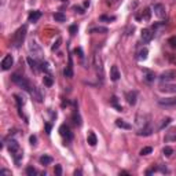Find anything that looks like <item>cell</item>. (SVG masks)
<instances>
[{
	"label": "cell",
	"instance_id": "6da1fadb",
	"mask_svg": "<svg viewBox=\"0 0 176 176\" xmlns=\"http://www.w3.org/2000/svg\"><path fill=\"white\" fill-rule=\"evenodd\" d=\"M8 152H10L11 154H13V157H14L15 164H20V160L22 158V152H21L20 145H18L17 140L11 139L10 142H8Z\"/></svg>",
	"mask_w": 176,
	"mask_h": 176
},
{
	"label": "cell",
	"instance_id": "7a4b0ae2",
	"mask_svg": "<svg viewBox=\"0 0 176 176\" xmlns=\"http://www.w3.org/2000/svg\"><path fill=\"white\" fill-rule=\"evenodd\" d=\"M11 80H13V81H14V83L17 84V85H20L21 88H24L25 91H28L29 94L32 92V91H33V88H34V87H32L29 81H28V80H26L25 77H22V76H18V74H13Z\"/></svg>",
	"mask_w": 176,
	"mask_h": 176
},
{
	"label": "cell",
	"instance_id": "3957f363",
	"mask_svg": "<svg viewBox=\"0 0 176 176\" xmlns=\"http://www.w3.org/2000/svg\"><path fill=\"white\" fill-rule=\"evenodd\" d=\"M25 36H26V26H21L20 29L17 30L14 33V39H13V43H14V47H20L21 44L24 43V40H25Z\"/></svg>",
	"mask_w": 176,
	"mask_h": 176
},
{
	"label": "cell",
	"instance_id": "277c9868",
	"mask_svg": "<svg viewBox=\"0 0 176 176\" xmlns=\"http://www.w3.org/2000/svg\"><path fill=\"white\" fill-rule=\"evenodd\" d=\"M176 78V72L175 70H165L164 73H161V76H160V81L162 83H171L172 80H175Z\"/></svg>",
	"mask_w": 176,
	"mask_h": 176
},
{
	"label": "cell",
	"instance_id": "5b68a950",
	"mask_svg": "<svg viewBox=\"0 0 176 176\" xmlns=\"http://www.w3.org/2000/svg\"><path fill=\"white\" fill-rule=\"evenodd\" d=\"M94 62H95V69H96V73H98L101 81H103V66H102V59H101V55H95L94 57Z\"/></svg>",
	"mask_w": 176,
	"mask_h": 176
},
{
	"label": "cell",
	"instance_id": "8992f818",
	"mask_svg": "<svg viewBox=\"0 0 176 176\" xmlns=\"http://www.w3.org/2000/svg\"><path fill=\"white\" fill-rule=\"evenodd\" d=\"M153 10H154V14L160 18V20H164L166 17V11H165V7L162 4H154L153 6Z\"/></svg>",
	"mask_w": 176,
	"mask_h": 176
},
{
	"label": "cell",
	"instance_id": "52a82bcc",
	"mask_svg": "<svg viewBox=\"0 0 176 176\" xmlns=\"http://www.w3.org/2000/svg\"><path fill=\"white\" fill-rule=\"evenodd\" d=\"M59 133H61V136L66 138L68 140H72V139H73V133L70 132V128H69L66 124H64V125L59 127Z\"/></svg>",
	"mask_w": 176,
	"mask_h": 176
},
{
	"label": "cell",
	"instance_id": "ba28073f",
	"mask_svg": "<svg viewBox=\"0 0 176 176\" xmlns=\"http://www.w3.org/2000/svg\"><path fill=\"white\" fill-rule=\"evenodd\" d=\"M29 50H30V52H33V55L36 57V58H41L43 57V52H41V48H40L39 45H37V43L36 41H30L29 44Z\"/></svg>",
	"mask_w": 176,
	"mask_h": 176
},
{
	"label": "cell",
	"instance_id": "9c48e42d",
	"mask_svg": "<svg viewBox=\"0 0 176 176\" xmlns=\"http://www.w3.org/2000/svg\"><path fill=\"white\" fill-rule=\"evenodd\" d=\"M158 105H160V106H165V108H172V106H176V98H162V99H158Z\"/></svg>",
	"mask_w": 176,
	"mask_h": 176
},
{
	"label": "cell",
	"instance_id": "30bf717a",
	"mask_svg": "<svg viewBox=\"0 0 176 176\" xmlns=\"http://www.w3.org/2000/svg\"><path fill=\"white\" fill-rule=\"evenodd\" d=\"M13 64H14L13 57L11 55H6L4 58H3V61H1V70H8L13 66Z\"/></svg>",
	"mask_w": 176,
	"mask_h": 176
},
{
	"label": "cell",
	"instance_id": "8fae6325",
	"mask_svg": "<svg viewBox=\"0 0 176 176\" xmlns=\"http://www.w3.org/2000/svg\"><path fill=\"white\" fill-rule=\"evenodd\" d=\"M160 91H162V92H173L176 94V84H169L166 83L161 84V87H160Z\"/></svg>",
	"mask_w": 176,
	"mask_h": 176
},
{
	"label": "cell",
	"instance_id": "7c38bea8",
	"mask_svg": "<svg viewBox=\"0 0 176 176\" xmlns=\"http://www.w3.org/2000/svg\"><path fill=\"white\" fill-rule=\"evenodd\" d=\"M140 37H142L143 43H149V41H150V40L153 39V33H152V30H149V29H143L142 32H140Z\"/></svg>",
	"mask_w": 176,
	"mask_h": 176
},
{
	"label": "cell",
	"instance_id": "4fadbf2b",
	"mask_svg": "<svg viewBox=\"0 0 176 176\" xmlns=\"http://www.w3.org/2000/svg\"><path fill=\"white\" fill-rule=\"evenodd\" d=\"M136 96H138V94L135 92V91H129V92H127V95H125L127 102L129 103L131 106H133V105L136 103Z\"/></svg>",
	"mask_w": 176,
	"mask_h": 176
},
{
	"label": "cell",
	"instance_id": "5bb4252c",
	"mask_svg": "<svg viewBox=\"0 0 176 176\" xmlns=\"http://www.w3.org/2000/svg\"><path fill=\"white\" fill-rule=\"evenodd\" d=\"M64 74H65V77H68V78L73 77V64H72V58H69V65L64 70Z\"/></svg>",
	"mask_w": 176,
	"mask_h": 176
},
{
	"label": "cell",
	"instance_id": "9a60e30c",
	"mask_svg": "<svg viewBox=\"0 0 176 176\" xmlns=\"http://www.w3.org/2000/svg\"><path fill=\"white\" fill-rule=\"evenodd\" d=\"M87 142H88V145H89V146H95V145L98 143V138H96V135H95V132H92V131L88 132Z\"/></svg>",
	"mask_w": 176,
	"mask_h": 176
},
{
	"label": "cell",
	"instance_id": "2e32d148",
	"mask_svg": "<svg viewBox=\"0 0 176 176\" xmlns=\"http://www.w3.org/2000/svg\"><path fill=\"white\" fill-rule=\"evenodd\" d=\"M110 78H112L113 81H117L118 78H120V72H118V68L116 65L110 68Z\"/></svg>",
	"mask_w": 176,
	"mask_h": 176
},
{
	"label": "cell",
	"instance_id": "e0dca14e",
	"mask_svg": "<svg viewBox=\"0 0 176 176\" xmlns=\"http://www.w3.org/2000/svg\"><path fill=\"white\" fill-rule=\"evenodd\" d=\"M40 18H41V11H30L29 17H28L29 22H36V21H39Z\"/></svg>",
	"mask_w": 176,
	"mask_h": 176
},
{
	"label": "cell",
	"instance_id": "ac0fdd59",
	"mask_svg": "<svg viewBox=\"0 0 176 176\" xmlns=\"http://www.w3.org/2000/svg\"><path fill=\"white\" fill-rule=\"evenodd\" d=\"M72 121H73V124L76 127H81V124H83L81 117H80V114H78L77 112H74L73 114H72Z\"/></svg>",
	"mask_w": 176,
	"mask_h": 176
},
{
	"label": "cell",
	"instance_id": "d6986e66",
	"mask_svg": "<svg viewBox=\"0 0 176 176\" xmlns=\"http://www.w3.org/2000/svg\"><path fill=\"white\" fill-rule=\"evenodd\" d=\"M116 125H117L118 128H122V129H131V124H128V122H125L124 120H121V118H118V120H116Z\"/></svg>",
	"mask_w": 176,
	"mask_h": 176
},
{
	"label": "cell",
	"instance_id": "ffe728a7",
	"mask_svg": "<svg viewBox=\"0 0 176 176\" xmlns=\"http://www.w3.org/2000/svg\"><path fill=\"white\" fill-rule=\"evenodd\" d=\"M54 20L57 21V22H65V21H66V15H65L64 13H55Z\"/></svg>",
	"mask_w": 176,
	"mask_h": 176
},
{
	"label": "cell",
	"instance_id": "44dd1931",
	"mask_svg": "<svg viewBox=\"0 0 176 176\" xmlns=\"http://www.w3.org/2000/svg\"><path fill=\"white\" fill-rule=\"evenodd\" d=\"M138 135H140V136H149V135H152V128L146 127V128H143V129H139Z\"/></svg>",
	"mask_w": 176,
	"mask_h": 176
},
{
	"label": "cell",
	"instance_id": "7402d4cb",
	"mask_svg": "<svg viewBox=\"0 0 176 176\" xmlns=\"http://www.w3.org/2000/svg\"><path fill=\"white\" fill-rule=\"evenodd\" d=\"M28 64H29V66L32 68V70H33V72H37V70H39V68H37V62H36V61H34L32 57H29V58H28Z\"/></svg>",
	"mask_w": 176,
	"mask_h": 176
},
{
	"label": "cell",
	"instance_id": "603a6c76",
	"mask_svg": "<svg viewBox=\"0 0 176 176\" xmlns=\"http://www.w3.org/2000/svg\"><path fill=\"white\" fill-rule=\"evenodd\" d=\"M40 162H41L43 165H48V164H51V162H52V157L41 156V157H40Z\"/></svg>",
	"mask_w": 176,
	"mask_h": 176
},
{
	"label": "cell",
	"instance_id": "cb8c5ba5",
	"mask_svg": "<svg viewBox=\"0 0 176 176\" xmlns=\"http://www.w3.org/2000/svg\"><path fill=\"white\" fill-rule=\"evenodd\" d=\"M89 33H108V29L102 28V26H96V28H92L89 30Z\"/></svg>",
	"mask_w": 176,
	"mask_h": 176
},
{
	"label": "cell",
	"instance_id": "d4e9b609",
	"mask_svg": "<svg viewBox=\"0 0 176 176\" xmlns=\"http://www.w3.org/2000/svg\"><path fill=\"white\" fill-rule=\"evenodd\" d=\"M147 54H149L147 48L140 50V51H139V55H138V59H139V61H145V59L147 58Z\"/></svg>",
	"mask_w": 176,
	"mask_h": 176
},
{
	"label": "cell",
	"instance_id": "484cf974",
	"mask_svg": "<svg viewBox=\"0 0 176 176\" xmlns=\"http://www.w3.org/2000/svg\"><path fill=\"white\" fill-rule=\"evenodd\" d=\"M43 83L45 87H51V85H52V77H51V76H44Z\"/></svg>",
	"mask_w": 176,
	"mask_h": 176
},
{
	"label": "cell",
	"instance_id": "4316f807",
	"mask_svg": "<svg viewBox=\"0 0 176 176\" xmlns=\"http://www.w3.org/2000/svg\"><path fill=\"white\" fill-rule=\"evenodd\" d=\"M145 73H146V80L147 81H153V80H154V78H156V74L153 73V72H149V70H146V69H145Z\"/></svg>",
	"mask_w": 176,
	"mask_h": 176
},
{
	"label": "cell",
	"instance_id": "83f0119b",
	"mask_svg": "<svg viewBox=\"0 0 176 176\" xmlns=\"http://www.w3.org/2000/svg\"><path fill=\"white\" fill-rule=\"evenodd\" d=\"M162 153H164V156H165V157H171L172 153H173V150H172V147L165 146V147H164V150H162Z\"/></svg>",
	"mask_w": 176,
	"mask_h": 176
},
{
	"label": "cell",
	"instance_id": "f1b7e54d",
	"mask_svg": "<svg viewBox=\"0 0 176 176\" xmlns=\"http://www.w3.org/2000/svg\"><path fill=\"white\" fill-rule=\"evenodd\" d=\"M110 102H112V105H113V106H114L116 109H117L118 112H121V110H122L121 106H118V103H117V98H116V96H112V99H110Z\"/></svg>",
	"mask_w": 176,
	"mask_h": 176
},
{
	"label": "cell",
	"instance_id": "f546056e",
	"mask_svg": "<svg viewBox=\"0 0 176 176\" xmlns=\"http://www.w3.org/2000/svg\"><path fill=\"white\" fill-rule=\"evenodd\" d=\"M152 152H153L152 147H143L142 150L139 152V154H140V156H147V154H150Z\"/></svg>",
	"mask_w": 176,
	"mask_h": 176
},
{
	"label": "cell",
	"instance_id": "4dcf8cb0",
	"mask_svg": "<svg viewBox=\"0 0 176 176\" xmlns=\"http://www.w3.org/2000/svg\"><path fill=\"white\" fill-rule=\"evenodd\" d=\"M150 15H152L150 8H145V11H143V20H145V21H150Z\"/></svg>",
	"mask_w": 176,
	"mask_h": 176
},
{
	"label": "cell",
	"instance_id": "1f68e13d",
	"mask_svg": "<svg viewBox=\"0 0 176 176\" xmlns=\"http://www.w3.org/2000/svg\"><path fill=\"white\" fill-rule=\"evenodd\" d=\"M171 121H172V120H171V118H169V117H166L165 120H162V124H161V125H160V129H164V128H165V127H168V125L171 124Z\"/></svg>",
	"mask_w": 176,
	"mask_h": 176
},
{
	"label": "cell",
	"instance_id": "d6a6232c",
	"mask_svg": "<svg viewBox=\"0 0 176 176\" xmlns=\"http://www.w3.org/2000/svg\"><path fill=\"white\" fill-rule=\"evenodd\" d=\"M36 173H37V172H36V169H34L33 166H28V168H26V175L28 176H34Z\"/></svg>",
	"mask_w": 176,
	"mask_h": 176
},
{
	"label": "cell",
	"instance_id": "836d02e7",
	"mask_svg": "<svg viewBox=\"0 0 176 176\" xmlns=\"http://www.w3.org/2000/svg\"><path fill=\"white\" fill-rule=\"evenodd\" d=\"M101 21H108V22H110V21H116V17H110V15H102L101 18H99Z\"/></svg>",
	"mask_w": 176,
	"mask_h": 176
},
{
	"label": "cell",
	"instance_id": "e575fe53",
	"mask_svg": "<svg viewBox=\"0 0 176 176\" xmlns=\"http://www.w3.org/2000/svg\"><path fill=\"white\" fill-rule=\"evenodd\" d=\"M168 43H169V45H171L172 48H176V36L171 37V39L168 40Z\"/></svg>",
	"mask_w": 176,
	"mask_h": 176
},
{
	"label": "cell",
	"instance_id": "d590c367",
	"mask_svg": "<svg viewBox=\"0 0 176 176\" xmlns=\"http://www.w3.org/2000/svg\"><path fill=\"white\" fill-rule=\"evenodd\" d=\"M69 32H70L72 36H74V34L77 33V25H72V26L69 28Z\"/></svg>",
	"mask_w": 176,
	"mask_h": 176
},
{
	"label": "cell",
	"instance_id": "8d00e7d4",
	"mask_svg": "<svg viewBox=\"0 0 176 176\" xmlns=\"http://www.w3.org/2000/svg\"><path fill=\"white\" fill-rule=\"evenodd\" d=\"M55 175H57V176H61V175H62V166H61V165H55Z\"/></svg>",
	"mask_w": 176,
	"mask_h": 176
},
{
	"label": "cell",
	"instance_id": "74e56055",
	"mask_svg": "<svg viewBox=\"0 0 176 176\" xmlns=\"http://www.w3.org/2000/svg\"><path fill=\"white\" fill-rule=\"evenodd\" d=\"M61 41H62V40H61V39H58V40H57V41H55V43H54V45L51 47V50H52V51H55V50H58V48H59V44H61Z\"/></svg>",
	"mask_w": 176,
	"mask_h": 176
},
{
	"label": "cell",
	"instance_id": "f35d334b",
	"mask_svg": "<svg viewBox=\"0 0 176 176\" xmlns=\"http://www.w3.org/2000/svg\"><path fill=\"white\" fill-rule=\"evenodd\" d=\"M120 1V0H106V3H108V6H110V7H113V6H116Z\"/></svg>",
	"mask_w": 176,
	"mask_h": 176
},
{
	"label": "cell",
	"instance_id": "ab89813d",
	"mask_svg": "<svg viewBox=\"0 0 176 176\" xmlns=\"http://www.w3.org/2000/svg\"><path fill=\"white\" fill-rule=\"evenodd\" d=\"M73 10L76 11V13H78V14H84V13H85V11H84L83 8H81V7H77V6H74Z\"/></svg>",
	"mask_w": 176,
	"mask_h": 176
},
{
	"label": "cell",
	"instance_id": "60d3db41",
	"mask_svg": "<svg viewBox=\"0 0 176 176\" xmlns=\"http://www.w3.org/2000/svg\"><path fill=\"white\" fill-rule=\"evenodd\" d=\"M4 175L11 176V171H7V169H1V171H0V176H4Z\"/></svg>",
	"mask_w": 176,
	"mask_h": 176
},
{
	"label": "cell",
	"instance_id": "b9f144b4",
	"mask_svg": "<svg viewBox=\"0 0 176 176\" xmlns=\"http://www.w3.org/2000/svg\"><path fill=\"white\" fill-rule=\"evenodd\" d=\"M74 52H76V54H78V57H80V58H83V51H81V48H76V50H74Z\"/></svg>",
	"mask_w": 176,
	"mask_h": 176
},
{
	"label": "cell",
	"instance_id": "7bdbcfd3",
	"mask_svg": "<svg viewBox=\"0 0 176 176\" xmlns=\"http://www.w3.org/2000/svg\"><path fill=\"white\" fill-rule=\"evenodd\" d=\"M45 131H47V133L51 132V125H50V124H45Z\"/></svg>",
	"mask_w": 176,
	"mask_h": 176
},
{
	"label": "cell",
	"instance_id": "ee69618b",
	"mask_svg": "<svg viewBox=\"0 0 176 176\" xmlns=\"http://www.w3.org/2000/svg\"><path fill=\"white\" fill-rule=\"evenodd\" d=\"M29 140H30V143H32V145H34V143H36V136H33V135H32Z\"/></svg>",
	"mask_w": 176,
	"mask_h": 176
},
{
	"label": "cell",
	"instance_id": "f6af8a7d",
	"mask_svg": "<svg viewBox=\"0 0 176 176\" xmlns=\"http://www.w3.org/2000/svg\"><path fill=\"white\" fill-rule=\"evenodd\" d=\"M47 66H48L47 64H41V68H40V69H41V70H47V69H48Z\"/></svg>",
	"mask_w": 176,
	"mask_h": 176
},
{
	"label": "cell",
	"instance_id": "bcb514c9",
	"mask_svg": "<svg viewBox=\"0 0 176 176\" xmlns=\"http://www.w3.org/2000/svg\"><path fill=\"white\" fill-rule=\"evenodd\" d=\"M156 171H157L156 168H152V169H149V171H147L146 173H147V175H150V173H153V172H156Z\"/></svg>",
	"mask_w": 176,
	"mask_h": 176
},
{
	"label": "cell",
	"instance_id": "7dc6e473",
	"mask_svg": "<svg viewBox=\"0 0 176 176\" xmlns=\"http://www.w3.org/2000/svg\"><path fill=\"white\" fill-rule=\"evenodd\" d=\"M74 175H76V176H78V175H81V171H76V172H74Z\"/></svg>",
	"mask_w": 176,
	"mask_h": 176
},
{
	"label": "cell",
	"instance_id": "c3c4849f",
	"mask_svg": "<svg viewBox=\"0 0 176 176\" xmlns=\"http://www.w3.org/2000/svg\"><path fill=\"white\" fill-rule=\"evenodd\" d=\"M61 1H66V0H61Z\"/></svg>",
	"mask_w": 176,
	"mask_h": 176
}]
</instances>
